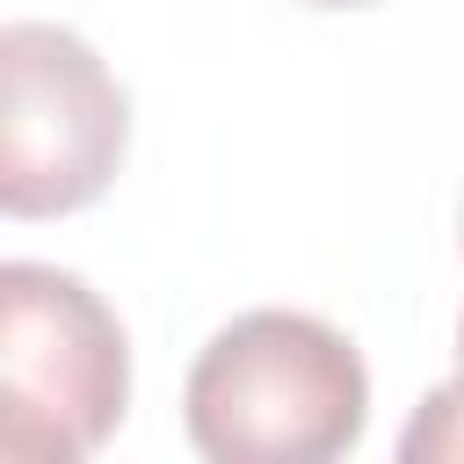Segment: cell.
I'll list each match as a JSON object with an SVG mask.
<instances>
[{"label":"cell","mask_w":464,"mask_h":464,"mask_svg":"<svg viewBox=\"0 0 464 464\" xmlns=\"http://www.w3.org/2000/svg\"><path fill=\"white\" fill-rule=\"evenodd\" d=\"M181 420L210 464H334L370 428V370L312 312H239L188 362Z\"/></svg>","instance_id":"cell-1"},{"label":"cell","mask_w":464,"mask_h":464,"mask_svg":"<svg viewBox=\"0 0 464 464\" xmlns=\"http://www.w3.org/2000/svg\"><path fill=\"white\" fill-rule=\"evenodd\" d=\"M130 406V341L116 312L51 261L0 268V457L80 464Z\"/></svg>","instance_id":"cell-2"},{"label":"cell","mask_w":464,"mask_h":464,"mask_svg":"<svg viewBox=\"0 0 464 464\" xmlns=\"http://www.w3.org/2000/svg\"><path fill=\"white\" fill-rule=\"evenodd\" d=\"M130 145V102L87 36L58 22L0 29V210L72 218L87 210Z\"/></svg>","instance_id":"cell-3"},{"label":"cell","mask_w":464,"mask_h":464,"mask_svg":"<svg viewBox=\"0 0 464 464\" xmlns=\"http://www.w3.org/2000/svg\"><path fill=\"white\" fill-rule=\"evenodd\" d=\"M399 457H464V326H457V377L420 399V420L399 435Z\"/></svg>","instance_id":"cell-4"},{"label":"cell","mask_w":464,"mask_h":464,"mask_svg":"<svg viewBox=\"0 0 464 464\" xmlns=\"http://www.w3.org/2000/svg\"><path fill=\"white\" fill-rule=\"evenodd\" d=\"M304 7H377V0H304Z\"/></svg>","instance_id":"cell-5"}]
</instances>
